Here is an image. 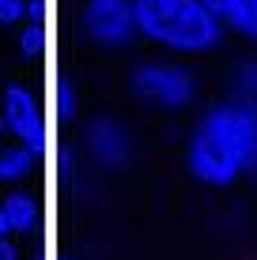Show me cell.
<instances>
[{
	"mask_svg": "<svg viewBox=\"0 0 257 260\" xmlns=\"http://www.w3.org/2000/svg\"><path fill=\"white\" fill-rule=\"evenodd\" d=\"M185 170L201 185L227 189L257 170V106L223 98L193 124L185 143Z\"/></svg>",
	"mask_w": 257,
	"mask_h": 260,
	"instance_id": "obj_1",
	"label": "cell"
},
{
	"mask_svg": "<svg viewBox=\"0 0 257 260\" xmlns=\"http://www.w3.org/2000/svg\"><path fill=\"white\" fill-rule=\"evenodd\" d=\"M136 34L174 53H208L223 42V19L205 0H132Z\"/></svg>",
	"mask_w": 257,
	"mask_h": 260,
	"instance_id": "obj_2",
	"label": "cell"
},
{
	"mask_svg": "<svg viewBox=\"0 0 257 260\" xmlns=\"http://www.w3.org/2000/svg\"><path fill=\"white\" fill-rule=\"evenodd\" d=\"M129 87L136 98L159 106V110H185V106L197 98V83L182 64L170 60H144V64L132 68Z\"/></svg>",
	"mask_w": 257,
	"mask_h": 260,
	"instance_id": "obj_3",
	"label": "cell"
},
{
	"mask_svg": "<svg viewBox=\"0 0 257 260\" xmlns=\"http://www.w3.org/2000/svg\"><path fill=\"white\" fill-rule=\"evenodd\" d=\"M83 30L99 46H129L136 34V8L132 0H87Z\"/></svg>",
	"mask_w": 257,
	"mask_h": 260,
	"instance_id": "obj_4",
	"label": "cell"
},
{
	"mask_svg": "<svg viewBox=\"0 0 257 260\" xmlns=\"http://www.w3.org/2000/svg\"><path fill=\"white\" fill-rule=\"evenodd\" d=\"M83 143H87V151H91L95 162H99V166H110V170H121V166L132 158V140H129V132L121 128L118 121H110V117H95L91 124H87Z\"/></svg>",
	"mask_w": 257,
	"mask_h": 260,
	"instance_id": "obj_5",
	"label": "cell"
},
{
	"mask_svg": "<svg viewBox=\"0 0 257 260\" xmlns=\"http://www.w3.org/2000/svg\"><path fill=\"white\" fill-rule=\"evenodd\" d=\"M0 113H4V128L15 132L26 147L38 151V140H42V121H38V106H34V94L26 87L12 83L4 94H0Z\"/></svg>",
	"mask_w": 257,
	"mask_h": 260,
	"instance_id": "obj_6",
	"label": "cell"
},
{
	"mask_svg": "<svg viewBox=\"0 0 257 260\" xmlns=\"http://www.w3.org/2000/svg\"><path fill=\"white\" fill-rule=\"evenodd\" d=\"M0 204H4V215H8L12 234H31V230L38 226V204H34V196L12 192V196H4Z\"/></svg>",
	"mask_w": 257,
	"mask_h": 260,
	"instance_id": "obj_7",
	"label": "cell"
},
{
	"mask_svg": "<svg viewBox=\"0 0 257 260\" xmlns=\"http://www.w3.org/2000/svg\"><path fill=\"white\" fill-rule=\"evenodd\" d=\"M223 23L231 26V30H238V34H246V38L257 42V0H227Z\"/></svg>",
	"mask_w": 257,
	"mask_h": 260,
	"instance_id": "obj_8",
	"label": "cell"
},
{
	"mask_svg": "<svg viewBox=\"0 0 257 260\" xmlns=\"http://www.w3.org/2000/svg\"><path fill=\"white\" fill-rule=\"evenodd\" d=\"M34 162V147H12L0 155V181H23L31 174Z\"/></svg>",
	"mask_w": 257,
	"mask_h": 260,
	"instance_id": "obj_9",
	"label": "cell"
},
{
	"mask_svg": "<svg viewBox=\"0 0 257 260\" xmlns=\"http://www.w3.org/2000/svg\"><path fill=\"white\" fill-rule=\"evenodd\" d=\"M231 87H235V98H246V102L257 106V60H242L235 68Z\"/></svg>",
	"mask_w": 257,
	"mask_h": 260,
	"instance_id": "obj_10",
	"label": "cell"
},
{
	"mask_svg": "<svg viewBox=\"0 0 257 260\" xmlns=\"http://www.w3.org/2000/svg\"><path fill=\"white\" fill-rule=\"evenodd\" d=\"M26 15V0H0V23H15Z\"/></svg>",
	"mask_w": 257,
	"mask_h": 260,
	"instance_id": "obj_11",
	"label": "cell"
},
{
	"mask_svg": "<svg viewBox=\"0 0 257 260\" xmlns=\"http://www.w3.org/2000/svg\"><path fill=\"white\" fill-rule=\"evenodd\" d=\"M38 42H42L38 26H26V30H23V49H26V53H34V49H38Z\"/></svg>",
	"mask_w": 257,
	"mask_h": 260,
	"instance_id": "obj_12",
	"label": "cell"
},
{
	"mask_svg": "<svg viewBox=\"0 0 257 260\" xmlns=\"http://www.w3.org/2000/svg\"><path fill=\"white\" fill-rule=\"evenodd\" d=\"M0 260H15V249L8 245V234L0 238Z\"/></svg>",
	"mask_w": 257,
	"mask_h": 260,
	"instance_id": "obj_13",
	"label": "cell"
},
{
	"mask_svg": "<svg viewBox=\"0 0 257 260\" xmlns=\"http://www.w3.org/2000/svg\"><path fill=\"white\" fill-rule=\"evenodd\" d=\"M205 4L212 8V12H219V19H223V8H227V0H205Z\"/></svg>",
	"mask_w": 257,
	"mask_h": 260,
	"instance_id": "obj_14",
	"label": "cell"
},
{
	"mask_svg": "<svg viewBox=\"0 0 257 260\" xmlns=\"http://www.w3.org/2000/svg\"><path fill=\"white\" fill-rule=\"evenodd\" d=\"M8 230H12V226H8V215H4V204H0V238H4Z\"/></svg>",
	"mask_w": 257,
	"mask_h": 260,
	"instance_id": "obj_15",
	"label": "cell"
}]
</instances>
